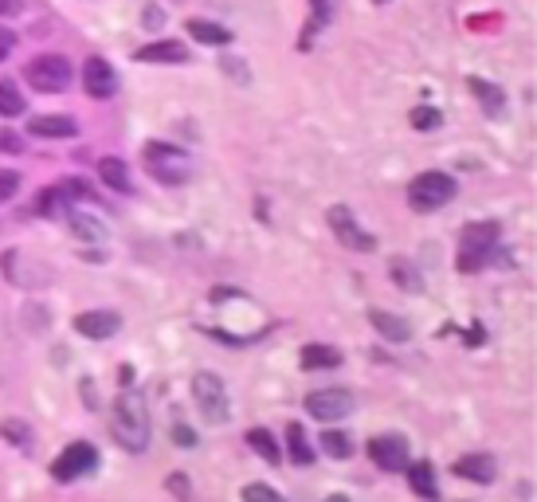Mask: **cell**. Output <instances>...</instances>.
I'll return each mask as SVG.
<instances>
[{
    "label": "cell",
    "mask_w": 537,
    "mask_h": 502,
    "mask_svg": "<svg viewBox=\"0 0 537 502\" xmlns=\"http://www.w3.org/2000/svg\"><path fill=\"white\" fill-rule=\"evenodd\" d=\"M193 400H196V408H201V416L208 420V424H227V416H232L224 381L216 377V373H196L193 377Z\"/></svg>",
    "instance_id": "5"
},
{
    "label": "cell",
    "mask_w": 537,
    "mask_h": 502,
    "mask_svg": "<svg viewBox=\"0 0 537 502\" xmlns=\"http://www.w3.org/2000/svg\"><path fill=\"white\" fill-rule=\"evenodd\" d=\"M342 366V350L334 346H302V369H334Z\"/></svg>",
    "instance_id": "21"
},
{
    "label": "cell",
    "mask_w": 537,
    "mask_h": 502,
    "mask_svg": "<svg viewBox=\"0 0 537 502\" xmlns=\"http://www.w3.org/2000/svg\"><path fill=\"white\" fill-rule=\"evenodd\" d=\"M161 24H165V12H161V8H157V4H149L145 12H142V28H149V32H157V28H161Z\"/></svg>",
    "instance_id": "36"
},
{
    "label": "cell",
    "mask_w": 537,
    "mask_h": 502,
    "mask_svg": "<svg viewBox=\"0 0 537 502\" xmlns=\"http://www.w3.org/2000/svg\"><path fill=\"white\" fill-rule=\"evenodd\" d=\"M0 432H4V440H12L16 448H32V428H28L24 420H4Z\"/></svg>",
    "instance_id": "29"
},
{
    "label": "cell",
    "mask_w": 537,
    "mask_h": 502,
    "mask_svg": "<svg viewBox=\"0 0 537 502\" xmlns=\"http://www.w3.org/2000/svg\"><path fill=\"white\" fill-rule=\"evenodd\" d=\"M412 126H416V130H432V126H440V111H432V106H416Z\"/></svg>",
    "instance_id": "32"
},
{
    "label": "cell",
    "mask_w": 537,
    "mask_h": 502,
    "mask_svg": "<svg viewBox=\"0 0 537 502\" xmlns=\"http://www.w3.org/2000/svg\"><path fill=\"white\" fill-rule=\"evenodd\" d=\"M369 459L381 471H404L408 467V440L389 432V436H373L369 440Z\"/></svg>",
    "instance_id": "10"
},
{
    "label": "cell",
    "mask_w": 537,
    "mask_h": 502,
    "mask_svg": "<svg viewBox=\"0 0 537 502\" xmlns=\"http://www.w3.org/2000/svg\"><path fill=\"white\" fill-rule=\"evenodd\" d=\"M188 36L196 44H208V47H227L232 44V32L224 24H212V20H188Z\"/></svg>",
    "instance_id": "18"
},
{
    "label": "cell",
    "mask_w": 537,
    "mask_h": 502,
    "mask_svg": "<svg viewBox=\"0 0 537 502\" xmlns=\"http://www.w3.org/2000/svg\"><path fill=\"white\" fill-rule=\"evenodd\" d=\"M220 67H224L227 75H232V83H252V67H247V63H240V59L224 55V59H220Z\"/></svg>",
    "instance_id": "31"
},
{
    "label": "cell",
    "mask_w": 537,
    "mask_h": 502,
    "mask_svg": "<svg viewBox=\"0 0 537 502\" xmlns=\"http://www.w3.org/2000/svg\"><path fill=\"white\" fill-rule=\"evenodd\" d=\"M20 12V0H0V16H16Z\"/></svg>",
    "instance_id": "40"
},
{
    "label": "cell",
    "mask_w": 537,
    "mask_h": 502,
    "mask_svg": "<svg viewBox=\"0 0 537 502\" xmlns=\"http://www.w3.org/2000/svg\"><path fill=\"white\" fill-rule=\"evenodd\" d=\"M28 130H32L36 137H75L78 126L71 122V118H32Z\"/></svg>",
    "instance_id": "20"
},
{
    "label": "cell",
    "mask_w": 537,
    "mask_h": 502,
    "mask_svg": "<svg viewBox=\"0 0 537 502\" xmlns=\"http://www.w3.org/2000/svg\"><path fill=\"white\" fill-rule=\"evenodd\" d=\"M98 467V451L95 444H87V440H75V444H67V451L52 464V475L59 483H71V479L87 475V471Z\"/></svg>",
    "instance_id": "9"
},
{
    "label": "cell",
    "mask_w": 537,
    "mask_h": 502,
    "mask_svg": "<svg viewBox=\"0 0 537 502\" xmlns=\"http://www.w3.org/2000/svg\"><path fill=\"white\" fill-rule=\"evenodd\" d=\"M0 150H4V153H20V150H24V142H20L12 130H4V134H0Z\"/></svg>",
    "instance_id": "38"
},
{
    "label": "cell",
    "mask_w": 537,
    "mask_h": 502,
    "mask_svg": "<svg viewBox=\"0 0 537 502\" xmlns=\"http://www.w3.org/2000/svg\"><path fill=\"white\" fill-rule=\"evenodd\" d=\"M75 330L83 333V338H95V342H106L114 338L118 330H122V318H118L114 310H87L75 318Z\"/></svg>",
    "instance_id": "12"
},
{
    "label": "cell",
    "mask_w": 537,
    "mask_h": 502,
    "mask_svg": "<svg viewBox=\"0 0 537 502\" xmlns=\"http://www.w3.org/2000/svg\"><path fill=\"white\" fill-rule=\"evenodd\" d=\"M369 322H373V330H381V338H389V342H408V338H412L408 318H396V314H389V310H369Z\"/></svg>",
    "instance_id": "17"
},
{
    "label": "cell",
    "mask_w": 537,
    "mask_h": 502,
    "mask_svg": "<svg viewBox=\"0 0 537 502\" xmlns=\"http://www.w3.org/2000/svg\"><path fill=\"white\" fill-rule=\"evenodd\" d=\"M114 440L130 451V456H142V451L149 448V408H145V397L137 389L118 392V400H114Z\"/></svg>",
    "instance_id": "1"
},
{
    "label": "cell",
    "mask_w": 537,
    "mask_h": 502,
    "mask_svg": "<svg viewBox=\"0 0 537 502\" xmlns=\"http://www.w3.org/2000/svg\"><path fill=\"white\" fill-rule=\"evenodd\" d=\"M322 502H350V498H345V495H330V498H322Z\"/></svg>",
    "instance_id": "42"
},
{
    "label": "cell",
    "mask_w": 537,
    "mask_h": 502,
    "mask_svg": "<svg viewBox=\"0 0 537 502\" xmlns=\"http://www.w3.org/2000/svg\"><path fill=\"white\" fill-rule=\"evenodd\" d=\"M322 448L326 451H330V456L334 459H350V451H353V440L350 436H345V432H322Z\"/></svg>",
    "instance_id": "27"
},
{
    "label": "cell",
    "mask_w": 537,
    "mask_h": 502,
    "mask_svg": "<svg viewBox=\"0 0 537 502\" xmlns=\"http://www.w3.org/2000/svg\"><path fill=\"white\" fill-rule=\"evenodd\" d=\"M314 4V28H326L334 20V0H310Z\"/></svg>",
    "instance_id": "34"
},
{
    "label": "cell",
    "mask_w": 537,
    "mask_h": 502,
    "mask_svg": "<svg viewBox=\"0 0 537 502\" xmlns=\"http://www.w3.org/2000/svg\"><path fill=\"white\" fill-rule=\"evenodd\" d=\"M24 75L36 91L59 95V91H67V83H71V63H67L63 55H36L32 63L24 67Z\"/></svg>",
    "instance_id": "6"
},
{
    "label": "cell",
    "mask_w": 537,
    "mask_h": 502,
    "mask_svg": "<svg viewBox=\"0 0 537 502\" xmlns=\"http://www.w3.org/2000/svg\"><path fill=\"white\" fill-rule=\"evenodd\" d=\"M244 502H286V498L278 495L275 487H267V483H247L244 487Z\"/></svg>",
    "instance_id": "30"
},
{
    "label": "cell",
    "mask_w": 537,
    "mask_h": 502,
    "mask_svg": "<svg viewBox=\"0 0 537 502\" xmlns=\"http://www.w3.org/2000/svg\"><path fill=\"white\" fill-rule=\"evenodd\" d=\"M98 177H103V185H106V189H114V193H130L134 189L130 169H126L122 157H103V161H98Z\"/></svg>",
    "instance_id": "16"
},
{
    "label": "cell",
    "mask_w": 537,
    "mask_h": 502,
    "mask_svg": "<svg viewBox=\"0 0 537 502\" xmlns=\"http://www.w3.org/2000/svg\"><path fill=\"white\" fill-rule=\"evenodd\" d=\"M24 114V95L16 91L12 78H0V118H20Z\"/></svg>",
    "instance_id": "24"
},
{
    "label": "cell",
    "mask_w": 537,
    "mask_h": 502,
    "mask_svg": "<svg viewBox=\"0 0 537 502\" xmlns=\"http://www.w3.org/2000/svg\"><path fill=\"white\" fill-rule=\"evenodd\" d=\"M83 91L91 98H114L118 95V71L103 55H91L83 63Z\"/></svg>",
    "instance_id": "11"
},
{
    "label": "cell",
    "mask_w": 537,
    "mask_h": 502,
    "mask_svg": "<svg viewBox=\"0 0 537 502\" xmlns=\"http://www.w3.org/2000/svg\"><path fill=\"white\" fill-rule=\"evenodd\" d=\"M467 91H471L475 98H479V103H483V111L491 114V118H499V114H502L506 95H502L494 83H486V78H479V75H471V78H467Z\"/></svg>",
    "instance_id": "15"
},
{
    "label": "cell",
    "mask_w": 537,
    "mask_h": 502,
    "mask_svg": "<svg viewBox=\"0 0 537 502\" xmlns=\"http://www.w3.org/2000/svg\"><path fill=\"white\" fill-rule=\"evenodd\" d=\"M137 63H185L188 59V47L177 44V39H157L149 47H137Z\"/></svg>",
    "instance_id": "13"
},
{
    "label": "cell",
    "mask_w": 537,
    "mask_h": 502,
    "mask_svg": "<svg viewBox=\"0 0 537 502\" xmlns=\"http://www.w3.org/2000/svg\"><path fill=\"white\" fill-rule=\"evenodd\" d=\"M67 196H71V189H67V185L44 189V193L36 196V212H39V216H55L59 209H67Z\"/></svg>",
    "instance_id": "25"
},
{
    "label": "cell",
    "mask_w": 537,
    "mask_h": 502,
    "mask_svg": "<svg viewBox=\"0 0 537 502\" xmlns=\"http://www.w3.org/2000/svg\"><path fill=\"white\" fill-rule=\"evenodd\" d=\"M173 440H177L181 448H193V444H196V432L188 428V424H177V428H173Z\"/></svg>",
    "instance_id": "37"
},
{
    "label": "cell",
    "mask_w": 537,
    "mask_h": 502,
    "mask_svg": "<svg viewBox=\"0 0 537 502\" xmlns=\"http://www.w3.org/2000/svg\"><path fill=\"white\" fill-rule=\"evenodd\" d=\"M376 4H384V0H376Z\"/></svg>",
    "instance_id": "44"
},
{
    "label": "cell",
    "mask_w": 537,
    "mask_h": 502,
    "mask_svg": "<svg viewBox=\"0 0 537 502\" xmlns=\"http://www.w3.org/2000/svg\"><path fill=\"white\" fill-rule=\"evenodd\" d=\"M302 405H306V412H310L314 420L334 424V420H342V416H350V412H353V392L350 389H314Z\"/></svg>",
    "instance_id": "7"
},
{
    "label": "cell",
    "mask_w": 537,
    "mask_h": 502,
    "mask_svg": "<svg viewBox=\"0 0 537 502\" xmlns=\"http://www.w3.org/2000/svg\"><path fill=\"white\" fill-rule=\"evenodd\" d=\"M247 448H255V456H260L263 464H278V459H283V451H278V440H275L267 428H252V432H247Z\"/></svg>",
    "instance_id": "22"
},
{
    "label": "cell",
    "mask_w": 537,
    "mask_h": 502,
    "mask_svg": "<svg viewBox=\"0 0 537 502\" xmlns=\"http://www.w3.org/2000/svg\"><path fill=\"white\" fill-rule=\"evenodd\" d=\"M286 444H291V459L294 464H314V451H310V444H306V432H302V424H286Z\"/></svg>",
    "instance_id": "26"
},
{
    "label": "cell",
    "mask_w": 537,
    "mask_h": 502,
    "mask_svg": "<svg viewBox=\"0 0 537 502\" xmlns=\"http://www.w3.org/2000/svg\"><path fill=\"white\" fill-rule=\"evenodd\" d=\"M455 193H459L455 177L432 169V173H420L408 185V204H412L416 212H435V209H443V204H451Z\"/></svg>",
    "instance_id": "3"
},
{
    "label": "cell",
    "mask_w": 537,
    "mask_h": 502,
    "mask_svg": "<svg viewBox=\"0 0 537 502\" xmlns=\"http://www.w3.org/2000/svg\"><path fill=\"white\" fill-rule=\"evenodd\" d=\"M455 475L475 479V483H491L499 471H494V459L486 456V451H471V456H463L459 464H455Z\"/></svg>",
    "instance_id": "14"
},
{
    "label": "cell",
    "mask_w": 537,
    "mask_h": 502,
    "mask_svg": "<svg viewBox=\"0 0 537 502\" xmlns=\"http://www.w3.org/2000/svg\"><path fill=\"white\" fill-rule=\"evenodd\" d=\"M165 487H169V495H173V498H193V490H188V479L185 475H169Z\"/></svg>",
    "instance_id": "35"
},
{
    "label": "cell",
    "mask_w": 537,
    "mask_h": 502,
    "mask_svg": "<svg viewBox=\"0 0 537 502\" xmlns=\"http://www.w3.org/2000/svg\"><path fill=\"white\" fill-rule=\"evenodd\" d=\"M4 55H8V47H0V59H4Z\"/></svg>",
    "instance_id": "43"
},
{
    "label": "cell",
    "mask_w": 537,
    "mask_h": 502,
    "mask_svg": "<svg viewBox=\"0 0 537 502\" xmlns=\"http://www.w3.org/2000/svg\"><path fill=\"white\" fill-rule=\"evenodd\" d=\"M392 283L404 291H420V275H416L412 263H404V259H392Z\"/></svg>",
    "instance_id": "28"
},
{
    "label": "cell",
    "mask_w": 537,
    "mask_h": 502,
    "mask_svg": "<svg viewBox=\"0 0 537 502\" xmlns=\"http://www.w3.org/2000/svg\"><path fill=\"white\" fill-rule=\"evenodd\" d=\"M145 165L161 185H185L188 173H193V157H188L181 145H169V142H149Z\"/></svg>",
    "instance_id": "4"
},
{
    "label": "cell",
    "mask_w": 537,
    "mask_h": 502,
    "mask_svg": "<svg viewBox=\"0 0 537 502\" xmlns=\"http://www.w3.org/2000/svg\"><path fill=\"white\" fill-rule=\"evenodd\" d=\"M326 220H330V228H334V235L345 243L350 251H373L376 248V235H369L361 228V224L353 220V209L350 204H334L330 212H326Z\"/></svg>",
    "instance_id": "8"
},
{
    "label": "cell",
    "mask_w": 537,
    "mask_h": 502,
    "mask_svg": "<svg viewBox=\"0 0 537 502\" xmlns=\"http://www.w3.org/2000/svg\"><path fill=\"white\" fill-rule=\"evenodd\" d=\"M499 224L494 220H479V224H467L463 228V240H459V271L463 275H475L486 267L491 259L494 243H499Z\"/></svg>",
    "instance_id": "2"
},
{
    "label": "cell",
    "mask_w": 537,
    "mask_h": 502,
    "mask_svg": "<svg viewBox=\"0 0 537 502\" xmlns=\"http://www.w3.org/2000/svg\"><path fill=\"white\" fill-rule=\"evenodd\" d=\"M408 483H412L416 495L427 498V502L440 498V487H435V467L432 464H412V467H408Z\"/></svg>",
    "instance_id": "19"
},
{
    "label": "cell",
    "mask_w": 537,
    "mask_h": 502,
    "mask_svg": "<svg viewBox=\"0 0 537 502\" xmlns=\"http://www.w3.org/2000/svg\"><path fill=\"white\" fill-rule=\"evenodd\" d=\"M16 189H20V173L16 169H0V204L12 201Z\"/></svg>",
    "instance_id": "33"
},
{
    "label": "cell",
    "mask_w": 537,
    "mask_h": 502,
    "mask_svg": "<svg viewBox=\"0 0 537 502\" xmlns=\"http://www.w3.org/2000/svg\"><path fill=\"white\" fill-rule=\"evenodd\" d=\"M83 405H87V408H98V397H95V385H91V381H83Z\"/></svg>",
    "instance_id": "39"
},
{
    "label": "cell",
    "mask_w": 537,
    "mask_h": 502,
    "mask_svg": "<svg viewBox=\"0 0 537 502\" xmlns=\"http://www.w3.org/2000/svg\"><path fill=\"white\" fill-rule=\"evenodd\" d=\"M16 44V36L8 32V28H0V47H12Z\"/></svg>",
    "instance_id": "41"
},
{
    "label": "cell",
    "mask_w": 537,
    "mask_h": 502,
    "mask_svg": "<svg viewBox=\"0 0 537 502\" xmlns=\"http://www.w3.org/2000/svg\"><path fill=\"white\" fill-rule=\"evenodd\" d=\"M71 232L78 235V240H87V243H103L106 240L103 220H95V216H87V212H75L71 216Z\"/></svg>",
    "instance_id": "23"
}]
</instances>
